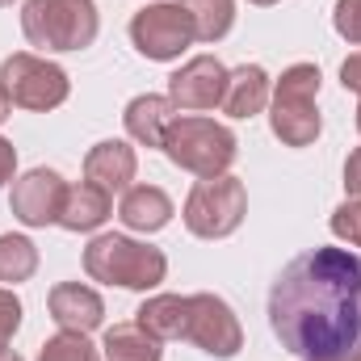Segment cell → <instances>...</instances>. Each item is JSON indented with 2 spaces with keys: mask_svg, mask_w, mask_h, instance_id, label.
<instances>
[{
  "mask_svg": "<svg viewBox=\"0 0 361 361\" xmlns=\"http://www.w3.org/2000/svg\"><path fill=\"white\" fill-rule=\"evenodd\" d=\"M269 328L302 361H349L361 353V257L311 248L277 273Z\"/></svg>",
  "mask_w": 361,
  "mask_h": 361,
  "instance_id": "1",
  "label": "cell"
},
{
  "mask_svg": "<svg viewBox=\"0 0 361 361\" xmlns=\"http://www.w3.org/2000/svg\"><path fill=\"white\" fill-rule=\"evenodd\" d=\"M85 273L92 281H109V286H126V290H152L164 281L169 261L160 248L109 231V235H97L85 248Z\"/></svg>",
  "mask_w": 361,
  "mask_h": 361,
  "instance_id": "2",
  "label": "cell"
},
{
  "mask_svg": "<svg viewBox=\"0 0 361 361\" xmlns=\"http://www.w3.org/2000/svg\"><path fill=\"white\" fill-rule=\"evenodd\" d=\"M160 152L193 177H223L235 160V135L214 118H173Z\"/></svg>",
  "mask_w": 361,
  "mask_h": 361,
  "instance_id": "3",
  "label": "cell"
},
{
  "mask_svg": "<svg viewBox=\"0 0 361 361\" xmlns=\"http://www.w3.org/2000/svg\"><path fill=\"white\" fill-rule=\"evenodd\" d=\"M21 30L38 51H85L97 38L92 0H25Z\"/></svg>",
  "mask_w": 361,
  "mask_h": 361,
  "instance_id": "4",
  "label": "cell"
},
{
  "mask_svg": "<svg viewBox=\"0 0 361 361\" xmlns=\"http://www.w3.org/2000/svg\"><path fill=\"white\" fill-rule=\"evenodd\" d=\"M319 68L315 63H294L281 72L273 89V135L286 147H311L319 139Z\"/></svg>",
  "mask_w": 361,
  "mask_h": 361,
  "instance_id": "5",
  "label": "cell"
},
{
  "mask_svg": "<svg viewBox=\"0 0 361 361\" xmlns=\"http://www.w3.org/2000/svg\"><path fill=\"white\" fill-rule=\"evenodd\" d=\"M248 214V189L244 180L223 173V177H202L185 202V227L197 240H223L231 235Z\"/></svg>",
  "mask_w": 361,
  "mask_h": 361,
  "instance_id": "6",
  "label": "cell"
},
{
  "mask_svg": "<svg viewBox=\"0 0 361 361\" xmlns=\"http://www.w3.org/2000/svg\"><path fill=\"white\" fill-rule=\"evenodd\" d=\"M0 85L8 89L13 105L21 109H55L68 101V72L42 55H30V51H17L0 63Z\"/></svg>",
  "mask_w": 361,
  "mask_h": 361,
  "instance_id": "7",
  "label": "cell"
},
{
  "mask_svg": "<svg viewBox=\"0 0 361 361\" xmlns=\"http://www.w3.org/2000/svg\"><path fill=\"white\" fill-rule=\"evenodd\" d=\"M130 42H135L139 55H147L156 63H169L189 42H197V30H193V17H189L185 4H152V8L135 13Z\"/></svg>",
  "mask_w": 361,
  "mask_h": 361,
  "instance_id": "8",
  "label": "cell"
},
{
  "mask_svg": "<svg viewBox=\"0 0 361 361\" xmlns=\"http://www.w3.org/2000/svg\"><path fill=\"white\" fill-rule=\"evenodd\" d=\"M185 341H193L210 357H235L244 345L235 311L219 294H189V319H185Z\"/></svg>",
  "mask_w": 361,
  "mask_h": 361,
  "instance_id": "9",
  "label": "cell"
},
{
  "mask_svg": "<svg viewBox=\"0 0 361 361\" xmlns=\"http://www.w3.org/2000/svg\"><path fill=\"white\" fill-rule=\"evenodd\" d=\"M8 202H13V214L25 227H47V223H59L63 202H68V185L55 169H34L13 185Z\"/></svg>",
  "mask_w": 361,
  "mask_h": 361,
  "instance_id": "10",
  "label": "cell"
},
{
  "mask_svg": "<svg viewBox=\"0 0 361 361\" xmlns=\"http://www.w3.org/2000/svg\"><path fill=\"white\" fill-rule=\"evenodd\" d=\"M223 89H227V68L214 55H197L180 72L169 76V101L177 109H189V114L223 105Z\"/></svg>",
  "mask_w": 361,
  "mask_h": 361,
  "instance_id": "11",
  "label": "cell"
},
{
  "mask_svg": "<svg viewBox=\"0 0 361 361\" xmlns=\"http://www.w3.org/2000/svg\"><path fill=\"white\" fill-rule=\"evenodd\" d=\"M51 319L63 328V332H85L89 336L92 328H101V319H105V302H101V294L85 286V281H63V286H55L51 290Z\"/></svg>",
  "mask_w": 361,
  "mask_h": 361,
  "instance_id": "12",
  "label": "cell"
},
{
  "mask_svg": "<svg viewBox=\"0 0 361 361\" xmlns=\"http://www.w3.org/2000/svg\"><path fill=\"white\" fill-rule=\"evenodd\" d=\"M135 169H139L135 147L122 143V139H105V143H97L89 156H85V180H92L97 189H105L109 197L130 189Z\"/></svg>",
  "mask_w": 361,
  "mask_h": 361,
  "instance_id": "13",
  "label": "cell"
},
{
  "mask_svg": "<svg viewBox=\"0 0 361 361\" xmlns=\"http://www.w3.org/2000/svg\"><path fill=\"white\" fill-rule=\"evenodd\" d=\"M118 219L130 231H160L173 219V197L160 185H130L118 202Z\"/></svg>",
  "mask_w": 361,
  "mask_h": 361,
  "instance_id": "14",
  "label": "cell"
},
{
  "mask_svg": "<svg viewBox=\"0 0 361 361\" xmlns=\"http://www.w3.org/2000/svg\"><path fill=\"white\" fill-rule=\"evenodd\" d=\"M173 101L169 97H156V92H143V97H135L130 105H126V135L135 139V143H143V147H164V130H169V122H173Z\"/></svg>",
  "mask_w": 361,
  "mask_h": 361,
  "instance_id": "15",
  "label": "cell"
},
{
  "mask_svg": "<svg viewBox=\"0 0 361 361\" xmlns=\"http://www.w3.org/2000/svg\"><path fill=\"white\" fill-rule=\"evenodd\" d=\"M269 105V76L257 63H244L235 72H227V89H223V114L231 118H252Z\"/></svg>",
  "mask_w": 361,
  "mask_h": 361,
  "instance_id": "16",
  "label": "cell"
},
{
  "mask_svg": "<svg viewBox=\"0 0 361 361\" xmlns=\"http://www.w3.org/2000/svg\"><path fill=\"white\" fill-rule=\"evenodd\" d=\"M114 210V197L105 189H97L92 180L85 185H68V202H63V214H59V227L68 231H97Z\"/></svg>",
  "mask_w": 361,
  "mask_h": 361,
  "instance_id": "17",
  "label": "cell"
},
{
  "mask_svg": "<svg viewBox=\"0 0 361 361\" xmlns=\"http://www.w3.org/2000/svg\"><path fill=\"white\" fill-rule=\"evenodd\" d=\"M139 328H147L156 341H185V319H189V298L180 294H156L135 311Z\"/></svg>",
  "mask_w": 361,
  "mask_h": 361,
  "instance_id": "18",
  "label": "cell"
},
{
  "mask_svg": "<svg viewBox=\"0 0 361 361\" xmlns=\"http://www.w3.org/2000/svg\"><path fill=\"white\" fill-rule=\"evenodd\" d=\"M105 357L109 361H160V341L139 324H114L105 332Z\"/></svg>",
  "mask_w": 361,
  "mask_h": 361,
  "instance_id": "19",
  "label": "cell"
},
{
  "mask_svg": "<svg viewBox=\"0 0 361 361\" xmlns=\"http://www.w3.org/2000/svg\"><path fill=\"white\" fill-rule=\"evenodd\" d=\"M185 8L193 17L197 42H219L235 25V0H185Z\"/></svg>",
  "mask_w": 361,
  "mask_h": 361,
  "instance_id": "20",
  "label": "cell"
},
{
  "mask_svg": "<svg viewBox=\"0 0 361 361\" xmlns=\"http://www.w3.org/2000/svg\"><path fill=\"white\" fill-rule=\"evenodd\" d=\"M34 269H38V248L25 235H0V281L8 286L30 281Z\"/></svg>",
  "mask_w": 361,
  "mask_h": 361,
  "instance_id": "21",
  "label": "cell"
},
{
  "mask_svg": "<svg viewBox=\"0 0 361 361\" xmlns=\"http://www.w3.org/2000/svg\"><path fill=\"white\" fill-rule=\"evenodd\" d=\"M38 361H97V349L85 341V332H59L42 345Z\"/></svg>",
  "mask_w": 361,
  "mask_h": 361,
  "instance_id": "22",
  "label": "cell"
},
{
  "mask_svg": "<svg viewBox=\"0 0 361 361\" xmlns=\"http://www.w3.org/2000/svg\"><path fill=\"white\" fill-rule=\"evenodd\" d=\"M332 231L341 240H349L353 248H361V197H349L345 206H336L332 214Z\"/></svg>",
  "mask_w": 361,
  "mask_h": 361,
  "instance_id": "23",
  "label": "cell"
},
{
  "mask_svg": "<svg viewBox=\"0 0 361 361\" xmlns=\"http://www.w3.org/2000/svg\"><path fill=\"white\" fill-rule=\"evenodd\" d=\"M332 25H336L341 38H349L353 47H361V0H336Z\"/></svg>",
  "mask_w": 361,
  "mask_h": 361,
  "instance_id": "24",
  "label": "cell"
},
{
  "mask_svg": "<svg viewBox=\"0 0 361 361\" xmlns=\"http://www.w3.org/2000/svg\"><path fill=\"white\" fill-rule=\"evenodd\" d=\"M17 328H21V302L13 290H0V353H8V341Z\"/></svg>",
  "mask_w": 361,
  "mask_h": 361,
  "instance_id": "25",
  "label": "cell"
},
{
  "mask_svg": "<svg viewBox=\"0 0 361 361\" xmlns=\"http://www.w3.org/2000/svg\"><path fill=\"white\" fill-rule=\"evenodd\" d=\"M345 189H349V197H361V147L345 160Z\"/></svg>",
  "mask_w": 361,
  "mask_h": 361,
  "instance_id": "26",
  "label": "cell"
},
{
  "mask_svg": "<svg viewBox=\"0 0 361 361\" xmlns=\"http://www.w3.org/2000/svg\"><path fill=\"white\" fill-rule=\"evenodd\" d=\"M341 85L353 89V92H361V55H349V59L341 63Z\"/></svg>",
  "mask_w": 361,
  "mask_h": 361,
  "instance_id": "27",
  "label": "cell"
},
{
  "mask_svg": "<svg viewBox=\"0 0 361 361\" xmlns=\"http://www.w3.org/2000/svg\"><path fill=\"white\" fill-rule=\"evenodd\" d=\"M13 169H17V152H13V143L0 139V185L13 180Z\"/></svg>",
  "mask_w": 361,
  "mask_h": 361,
  "instance_id": "28",
  "label": "cell"
},
{
  "mask_svg": "<svg viewBox=\"0 0 361 361\" xmlns=\"http://www.w3.org/2000/svg\"><path fill=\"white\" fill-rule=\"evenodd\" d=\"M8 114H13V97H8V89L0 85V122H4Z\"/></svg>",
  "mask_w": 361,
  "mask_h": 361,
  "instance_id": "29",
  "label": "cell"
},
{
  "mask_svg": "<svg viewBox=\"0 0 361 361\" xmlns=\"http://www.w3.org/2000/svg\"><path fill=\"white\" fill-rule=\"evenodd\" d=\"M0 361H21L17 353H0Z\"/></svg>",
  "mask_w": 361,
  "mask_h": 361,
  "instance_id": "30",
  "label": "cell"
},
{
  "mask_svg": "<svg viewBox=\"0 0 361 361\" xmlns=\"http://www.w3.org/2000/svg\"><path fill=\"white\" fill-rule=\"evenodd\" d=\"M252 4H277V0H252Z\"/></svg>",
  "mask_w": 361,
  "mask_h": 361,
  "instance_id": "31",
  "label": "cell"
},
{
  "mask_svg": "<svg viewBox=\"0 0 361 361\" xmlns=\"http://www.w3.org/2000/svg\"><path fill=\"white\" fill-rule=\"evenodd\" d=\"M357 130H361V105H357Z\"/></svg>",
  "mask_w": 361,
  "mask_h": 361,
  "instance_id": "32",
  "label": "cell"
},
{
  "mask_svg": "<svg viewBox=\"0 0 361 361\" xmlns=\"http://www.w3.org/2000/svg\"><path fill=\"white\" fill-rule=\"evenodd\" d=\"M0 4H13V0H0Z\"/></svg>",
  "mask_w": 361,
  "mask_h": 361,
  "instance_id": "33",
  "label": "cell"
},
{
  "mask_svg": "<svg viewBox=\"0 0 361 361\" xmlns=\"http://www.w3.org/2000/svg\"><path fill=\"white\" fill-rule=\"evenodd\" d=\"M353 361H361V353H357V357H353Z\"/></svg>",
  "mask_w": 361,
  "mask_h": 361,
  "instance_id": "34",
  "label": "cell"
}]
</instances>
